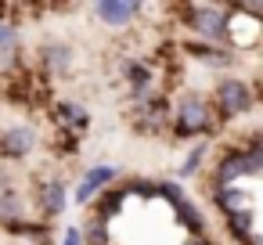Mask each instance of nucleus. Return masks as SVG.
Masks as SVG:
<instances>
[{
    "mask_svg": "<svg viewBox=\"0 0 263 245\" xmlns=\"http://www.w3.org/2000/svg\"><path fill=\"white\" fill-rule=\"evenodd\" d=\"M223 126L213 116L209 94L205 90H180L177 98H170V123H166V137L170 141H213Z\"/></svg>",
    "mask_w": 263,
    "mask_h": 245,
    "instance_id": "1",
    "label": "nucleus"
},
{
    "mask_svg": "<svg viewBox=\"0 0 263 245\" xmlns=\"http://www.w3.org/2000/svg\"><path fill=\"white\" fill-rule=\"evenodd\" d=\"M259 173H263V137H259V130H249L238 144L220 148L209 177H202V180L213 191V187H234L241 180H256Z\"/></svg>",
    "mask_w": 263,
    "mask_h": 245,
    "instance_id": "2",
    "label": "nucleus"
},
{
    "mask_svg": "<svg viewBox=\"0 0 263 245\" xmlns=\"http://www.w3.org/2000/svg\"><path fill=\"white\" fill-rule=\"evenodd\" d=\"M166 11L187 33L184 40H198V44H213V47H231V4L191 0V4H170Z\"/></svg>",
    "mask_w": 263,
    "mask_h": 245,
    "instance_id": "3",
    "label": "nucleus"
},
{
    "mask_svg": "<svg viewBox=\"0 0 263 245\" xmlns=\"http://www.w3.org/2000/svg\"><path fill=\"white\" fill-rule=\"evenodd\" d=\"M209 105H213V116L220 126H231L245 116L256 112L259 105V90H256V80L252 76H241V72H227L213 83L209 90Z\"/></svg>",
    "mask_w": 263,
    "mask_h": 245,
    "instance_id": "4",
    "label": "nucleus"
},
{
    "mask_svg": "<svg viewBox=\"0 0 263 245\" xmlns=\"http://www.w3.org/2000/svg\"><path fill=\"white\" fill-rule=\"evenodd\" d=\"M170 90H159V94H152L148 101H141V105H130V112H126V119H130V126H134V134L137 137H166V123H170Z\"/></svg>",
    "mask_w": 263,
    "mask_h": 245,
    "instance_id": "5",
    "label": "nucleus"
},
{
    "mask_svg": "<svg viewBox=\"0 0 263 245\" xmlns=\"http://www.w3.org/2000/svg\"><path fill=\"white\" fill-rule=\"evenodd\" d=\"M33 209L40 213L44 223H54L69 209V184L62 173H47L33 180Z\"/></svg>",
    "mask_w": 263,
    "mask_h": 245,
    "instance_id": "6",
    "label": "nucleus"
},
{
    "mask_svg": "<svg viewBox=\"0 0 263 245\" xmlns=\"http://www.w3.org/2000/svg\"><path fill=\"white\" fill-rule=\"evenodd\" d=\"M40 130L36 123H8V126H0V162H26L36 148H40Z\"/></svg>",
    "mask_w": 263,
    "mask_h": 245,
    "instance_id": "7",
    "label": "nucleus"
},
{
    "mask_svg": "<svg viewBox=\"0 0 263 245\" xmlns=\"http://www.w3.org/2000/svg\"><path fill=\"white\" fill-rule=\"evenodd\" d=\"M177 51L184 58H191L195 65H202L209 72H220V76L238 72V65H241V54L234 47H213V44H198V40H180Z\"/></svg>",
    "mask_w": 263,
    "mask_h": 245,
    "instance_id": "8",
    "label": "nucleus"
},
{
    "mask_svg": "<svg viewBox=\"0 0 263 245\" xmlns=\"http://www.w3.org/2000/svg\"><path fill=\"white\" fill-rule=\"evenodd\" d=\"M119 180H123V166H116V162H94V166H87V169L80 173L76 187L69 191V205L87 209V202H90L98 191H105V187H112V184H119Z\"/></svg>",
    "mask_w": 263,
    "mask_h": 245,
    "instance_id": "9",
    "label": "nucleus"
},
{
    "mask_svg": "<svg viewBox=\"0 0 263 245\" xmlns=\"http://www.w3.org/2000/svg\"><path fill=\"white\" fill-rule=\"evenodd\" d=\"M90 15L112 29V33H126L141 15H148V4H141V0H98V4L90 8Z\"/></svg>",
    "mask_w": 263,
    "mask_h": 245,
    "instance_id": "10",
    "label": "nucleus"
},
{
    "mask_svg": "<svg viewBox=\"0 0 263 245\" xmlns=\"http://www.w3.org/2000/svg\"><path fill=\"white\" fill-rule=\"evenodd\" d=\"M76 65V47L69 40H44L36 47V72L44 80H62Z\"/></svg>",
    "mask_w": 263,
    "mask_h": 245,
    "instance_id": "11",
    "label": "nucleus"
},
{
    "mask_svg": "<svg viewBox=\"0 0 263 245\" xmlns=\"http://www.w3.org/2000/svg\"><path fill=\"white\" fill-rule=\"evenodd\" d=\"M51 119H54L58 134H72V137H83V134L94 126L90 108H87L83 101H76V98H58V101L51 105Z\"/></svg>",
    "mask_w": 263,
    "mask_h": 245,
    "instance_id": "12",
    "label": "nucleus"
},
{
    "mask_svg": "<svg viewBox=\"0 0 263 245\" xmlns=\"http://www.w3.org/2000/svg\"><path fill=\"white\" fill-rule=\"evenodd\" d=\"M87 213H90L94 220H101V223L119 220V216L126 213V195H123V187H119V184H112V187L98 191V195L87 202Z\"/></svg>",
    "mask_w": 263,
    "mask_h": 245,
    "instance_id": "13",
    "label": "nucleus"
},
{
    "mask_svg": "<svg viewBox=\"0 0 263 245\" xmlns=\"http://www.w3.org/2000/svg\"><path fill=\"white\" fill-rule=\"evenodd\" d=\"M209 155H213V141H191V148L180 155V162H177V184H187V180H198L202 177V169H205V162H209Z\"/></svg>",
    "mask_w": 263,
    "mask_h": 245,
    "instance_id": "14",
    "label": "nucleus"
},
{
    "mask_svg": "<svg viewBox=\"0 0 263 245\" xmlns=\"http://www.w3.org/2000/svg\"><path fill=\"white\" fill-rule=\"evenodd\" d=\"M0 231L15 241H26V245H51L54 241V223H44V220H33V216H26L18 223H8Z\"/></svg>",
    "mask_w": 263,
    "mask_h": 245,
    "instance_id": "15",
    "label": "nucleus"
},
{
    "mask_svg": "<svg viewBox=\"0 0 263 245\" xmlns=\"http://www.w3.org/2000/svg\"><path fill=\"white\" fill-rule=\"evenodd\" d=\"M173 220H177V227H184L187 231V238H198V234H209V223H205V213H202V205L187 195V198H180L177 205H173Z\"/></svg>",
    "mask_w": 263,
    "mask_h": 245,
    "instance_id": "16",
    "label": "nucleus"
},
{
    "mask_svg": "<svg viewBox=\"0 0 263 245\" xmlns=\"http://www.w3.org/2000/svg\"><path fill=\"white\" fill-rule=\"evenodd\" d=\"M209 205H213L220 216H231V213L252 205V191H245L241 184H234V187H213V191H209Z\"/></svg>",
    "mask_w": 263,
    "mask_h": 245,
    "instance_id": "17",
    "label": "nucleus"
},
{
    "mask_svg": "<svg viewBox=\"0 0 263 245\" xmlns=\"http://www.w3.org/2000/svg\"><path fill=\"white\" fill-rule=\"evenodd\" d=\"M223 234H227L234 245H245V241L256 234V209H252V205H245V209H238V213L223 216Z\"/></svg>",
    "mask_w": 263,
    "mask_h": 245,
    "instance_id": "18",
    "label": "nucleus"
},
{
    "mask_svg": "<svg viewBox=\"0 0 263 245\" xmlns=\"http://www.w3.org/2000/svg\"><path fill=\"white\" fill-rule=\"evenodd\" d=\"M29 216V198L11 187V191H0V227H8V223H18Z\"/></svg>",
    "mask_w": 263,
    "mask_h": 245,
    "instance_id": "19",
    "label": "nucleus"
},
{
    "mask_svg": "<svg viewBox=\"0 0 263 245\" xmlns=\"http://www.w3.org/2000/svg\"><path fill=\"white\" fill-rule=\"evenodd\" d=\"M119 187H123L126 202H130V198H137V202H155V180H152V177H141V173H123Z\"/></svg>",
    "mask_w": 263,
    "mask_h": 245,
    "instance_id": "20",
    "label": "nucleus"
},
{
    "mask_svg": "<svg viewBox=\"0 0 263 245\" xmlns=\"http://www.w3.org/2000/svg\"><path fill=\"white\" fill-rule=\"evenodd\" d=\"M76 227H80L83 245H116L112 227H108V223H101V220H94V216H87V220H83V223H76Z\"/></svg>",
    "mask_w": 263,
    "mask_h": 245,
    "instance_id": "21",
    "label": "nucleus"
},
{
    "mask_svg": "<svg viewBox=\"0 0 263 245\" xmlns=\"http://www.w3.org/2000/svg\"><path fill=\"white\" fill-rule=\"evenodd\" d=\"M155 198H162V202L173 209L180 198H187V187H184V184H177L173 177H166V180H155Z\"/></svg>",
    "mask_w": 263,
    "mask_h": 245,
    "instance_id": "22",
    "label": "nucleus"
},
{
    "mask_svg": "<svg viewBox=\"0 0 263 245\" xmlns=\"http://www.w3.org/2000/svg\"><path fill=\"white\" fill-rule=\"evenodd\" d=\"M22 47V22L15 18H0V51Z\"/></svg>",
    "mask_w": 263,
    "mask_h": 245,
    "instance_id": "23",
    "label": "nucleus"
},
{
    "mask_svg": "<svg viewBox=\"0 0 263 245\" xmlns=\"http://www.w3.org/2000/svg\"><path fill=\"white\" fill-rule=\"evenodd\" d=\"M80 148H83V137H72V134H58V137H54V144H51V152H54V155H62V159L80 155Z\"/></svg>",
    "mask_w": 263,
    "mask_h": 245,
    "instance_id": "24",
    "label": "nucleus"
},
{
    "mask_svg": "<svg viewBox=\"0 0 263 245\" xmlns=\"http://www.w3.org/2000/svg\"><path fill=\"white\" fill-rule=\"evenodd\" d=\"M58 245H83L80 227H76V223H72V227H65V231H62V238H58Z\"/></svg>",
    "mask_w": 263,
    "mask_h": 245,
    "instance_id": "25",
    "label": "nucleus"
},
{
    "mask_svg": "<svg viewBox=\"0 0 263 245\" xmlns=\"http://www.w3.org/2000/svg\"><path fill=\"white\" fill-rule=\"evenodd\" d=\"M11 187H18V184H15V173L0 166V191H11Z\"/></svg>",
    "mask_w": 263,
    "mask_h": 245,
    "instance_id": "26",
    "label": "nucleus"
},
{
    "mask_svg": "<svg viewBox=\"0 0 263 245\" xmlns=\"http://www.w3.org/2000/svg\"><path fill=\"white\" fill-rule=\"evenodd\" d=\"M180 245H216V241H213L209 234H198V238H184Z\"/></svg>",
    "mask_w": 263,
    "mask_h": 245,
    "instance_id": "27",
    "label": "nucleus"
},
{
    "mask_svg": "<svg viewBox=\"0 0 263 245\" xmlns=\"http://www.w3.org/2000/svg\"><path fill=\"white\" fill-rule=\"evenodd\" d=\"M245 245H263V238H259V231H256V234H252V238H249Z\"/></svg>",
    "mask_w": 263,
    "mask_h": 245,
    "instance_id": "28",
    "label": "nucleus"
}]
</instances>
